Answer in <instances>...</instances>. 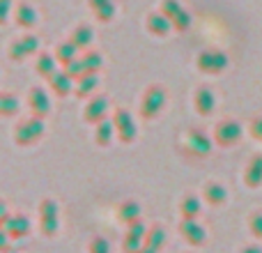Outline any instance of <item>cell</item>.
<instances>
[{"label": "cell", "mask_w": 262, "mask_h": 253, "mask_svg": "<svg viewBox=\"0 0 262 253\" xmlns=\"http://www.w3.org/2000/svg\"><path fill=\"white\" fill-rule=\"evenodd\" d=\"M37 49H39V39L35 35H23L9 46V58L21 62V60L30 58L32 53H37Z\"/></svg>", "instance_id": "cell-9"}, {"label": "cell", "mask_w": 262, "mask_h": 253, "mask_svg": "<svg viewBox=\"0 0 262 253\" xmlns=\"http://www.w3.org/2000/svg\"><path fill=\"white\" fill-rule=\"evenodd\" d=\"M97 86H99V76H97V74H88V76L78 78L76 88H74V95L85 99L88 95H92V92L97 90Z\"/></svg>", "instance_id": "cell-22"}, {"label": "cell", "mask_w": 262, "mask_h": 253, "mask_svg": "<svg viewBox=\"0 0 262 253\" xmlns=\"http://www.w3.org/2000/svg\"><path fill=\"white\" fill-rule=\"evenodd\" d=\"M145 244L152 246V249L161 251V246L166 244V230H163L161 226H154L147 230V235H145Z\"/></svg>", "instance_id": "cell-29"}, {"label": "cell", "mask_w": 262, "mask_h": 253, "mask_svg": "<svg viewBox=\"0 0 262 253\" xmlns=\"http://www.w3.org/2000/svg\"><path fill=\"white\" fill-rule=\"evenodd\" d=\"M251 136H253L255 140H262V118H255L253 122H251Z\"/></svg>", "instance_id": "cell-37"}, {"label": "cell", "mask_w": 262, "mask_h": 253, "mask_svg": "<svg viewBox=\"0 0 262 253\" xmlns=\"http://www.w3.org/2000/svg\"><path fill=\"white\" fill-rule=\"evenodd\" d=\"M249 230H251V235H253V237L262 240V212L251 214V219H249Z\"/></svg>", "instance_id": "cell-33"}, {"label": "cell", "mask_w": 262, "mask_h": 253, "mask_svg": "<svg viewBox=\"0 0 262 253\" xmlns=\"http://www.w3.org/2000/svg\"><path fill=\"white\" fill-rule=\"evenodd\" d=\"M242 138V124L237 120H221L214 129V140L221 147H230Z\"/></svg>", "instance_id": "cell-5"}, {"label": "cell", "mask_w": 262, "mask_h": 253, "mask_svg": "<svg viewBox=\"0 0 262 253\" xmlns=\"http://www.w3.org/2000/svg\"><path fill=\"white\" fill-rule=\"evenodd\" d=\"M90 253H111V244L106 242V237L97 235L95 240L90 242Z\"/></svg>", "instance_id": "cell-34"}, {"label": "cell", "mask_w": 262, "mask_h": 253, "mask_svg": "<svg viewBox=\"0 0 262 253\" xmlns=\"http://www.w3.org/2000/svg\"><path fill=\"white\" fill-rule=\"evenodd\" d=\"M12 7H14V0H0V26L7 23V16H9V12H12Z\"/></svg>", "instance_id": "cell-35"}, {"label": "cell", "mask_w": 262, "mask_h": 253, "mask_svg": "<svg viewBox=\"0 0 262 253\" xmlns=\"http://www.w3.org/2000/svg\"><path fill=\"white\" fill-rule=\"evenodd\" d=\"M106 113H108V99L106 97H95V99L88 101L85 111H83V120L99 124L101 120H106Z\"/></svg>", "instance_id": "cell-13"}, {"label": "cell", "mask_w": 262, "mask_h": 253, "mask_svg": "<svg viewBox=\"0 0 262 253\" xmlns=\"http://www.w3.org/2000/svg\"><path fill=\"white\" fill-rule=\"evenodd\" d=\"M145 26H147V30L152 32V35H157V37H166L168 32L172 30V23H170V18L166 16V14H161V12H152L147 18H145Z\"/></svg>", "instance_id": "cell-15"}, {"label": "cell", "mask_w": 262, "mask_h": 253, "mask_svg": "<svg viewBox=\"0 0 262 253\" xmlns=\"http://www.w3.org/2000/svg\"><path fill=\"white\" fill-rule=\"evenodd\" d=\"M90 9L95 12L97 21H101V23L113 21V16H115V5L111 0H90Z\"/></svg>", "instance_id": "cell-18"}, {"label": "cell", "mask_w": 262, "mask_h": 253, "mask_svg": "<svg viewBox=\"0 0 262 253\" xmlns=\"http://www.w3.org/2000/svg\"><path fill=\"white\" fill-rule=\"evenodd\" d=\"M69 39L74 41V44L78 46V49H88V46L92 44V39H95V30H92L90 26H78V28H74V32H72V37Z\"/></svg>", "instance_id": "cell-23"}, {"label": "cell", "mask_w": 262, "mask_h": 253, "mask_svg": "<svg viewBox=\"0 0 262 253\" xmlns=\"http://www.w3.org/2000/svg\"><path fill=\"white\" fill-rule=\"evenodd\" d=\"M180 233L191 246H203L205 242H207V230H205L195 219H182L180 221Z\"/></svg>", "instance_id": "cell-11"}, {"label": "cell", "mask_w": 262, "mask_h": 253, "mask_svg": "<svg viewBox=\"0 0 262 253\" xmlns=\"http://www.w3.org/2000/svg\"><path fill=\"white\" fill-rule=\"evenodd\" d=\"M113 131H115V124L113 122H108V120H101L99 124H97V131H95V140H97V145H108L111 143V138H113Z\"/></svg>", "instance_id": "cell-28"}, {"label": "cell", "mask_w": 262, "mask_h": 253, "mask_svg": "<svg viewBox=\"0 0 262 253\" xmlns=\"http://www.w3.org/2000/svg\"><path fill=\"white\" fill-rule=\"evenodd\" d=\"M3 228L7 230V235L12 240H21V237H26L30 233V219L26 214H9L7 221L3 223Z\"/></svg>", "instance_id": "cell-12"}, {"label": "cell", "mask_w": 262, "mask_h": 253, "mask_svg": "<svg viewBox=\"0 0 262 253\" xmlns=\"http://www.w3.org/2000/svg\"><path fill=\"white\" fill-rule=\"evenodd\" d=\"M180 9H182L180 0H161V7H159V12L166 14L168 18H172L177 12H180Z\"/></svg>", "instance_id": "cell-32"}, {"label": "cell", "mask_w": 262, "mask_h": 253, "mask_svg": "<svg viewBox=\"0 0 262 253\" xmlns=\"http://www.w3.org/2000/svg\"><path fill=\"white\" fill-rule=\"evenodd\" d=\"M7 217H9V209H7V205L0 200V226H3L5 221H7Z\"/></svg>", "instance_id": "cell-38"}, {"label": "cell", "mask_w": 262, "mask_h": 253, "mask_svg": "<svg viewBox=\"0 0 262 253\" xmlns=\"http://www.w3.org/2000/svg\"><path fill=\"white\" fill-rule=\"evenodd\" d=\"M170 23H172V30H177V32H186L191 28V14L186 12L184 7L180 9V12L175 14V16L170 18Z\"/></svg>", "instance_id": "cell-31"}, {"label": "cell", "mask_w": 262, "mask_h": 253, "mask_svg": "<svg viewBox=\"0 0 262 253\" xmlns=\"http://www.w3.org/2000/svg\"><path fill=\"white\" fill-rule=\"evenodd\" d=\"M9 244H12V237L7 235V230H5L3 226H0V253L9 251Z\"/></svg>", "instance_id": "cell-36"}, {"label": "cell", "mask_w": 262, "mask_h": 253, "mask_svg": "<svg viewBox=\"0 0 262 253\" xmlns=\"http://www.w3.org/2000/svg\"><path fill=\"white\" fill-rule=\"evenodd\" d=\"M186 150L195 157H207L212 152V138L203 129H191L186 134Z\"/></svg>", "instance_id": "cell-10"}, {"label": "cell", "mask_w": 262, "mask_h": 253, "mask_svg": "<svg viewBox=\"0 0 262 253\" xmlns=\"http://www.w3.org/2000/svg\"><path fill=\"white\" fill-rule=\"evenodd\" d=\"M49 81H51V90H53L58 97H67L69 92H72V81H74V78L69 76L64 69H62V72H55Z\"/></svg>", "instance_id": "cell-17"}, {"label": "cell", "mask_w": 262, "mask_h": 253, "mask_svg": "<svg viewBox=\"0 0 262 253\" xmlns=\"http://www.w3.org/2000/svg\"><path fill=\"white\" fill-rule=\"evenodd\" d=\"M193 106L200 115H212L214 113V106H216V97L209 88H198L193 95Z\"/></svg>", "instance_id": "cell-14"}, {"label": "cell", "mask_w": 262, "mask_h": 253, "mask_svg": "<svg viewBox=\"0 0 262 253\" xmlns=\"http://www.w3.org/2000/svg\"><path fill=\"white\" fill-rule=\"evenodd\" d=\"M140 253H159V251H157V249H152V246H147V244H145L143 249H140Z\"/></svg>", "instance_id": "cell-40"}, {"label": "cell", "mask_w": 262, "mask_h": 253, "mask_svg": "<svg viewBox=\"0 0 262 253\" xmlns=\"http://www.w3.org/2000/svg\"><path fill=\"white\" fill-rule=\"evenodd\" d=\"M195 65H198V69L203 74H221L228 67V55L223 51L207 49L198 55V62Z\"/></svg>", "instance_id": "cell-4"}, {"label": "cell", "mask_w": 262, "mask_h": 253, "mask_svg": "<svg viewBox=\"0 0 262 253\" xmlns=\"http://www.w3.org/2000/svg\"><path fill=\"white\" fill-rule=\"evenodd\" d=\"M166 106V88L163 86H149L140 101V115L145 120L157 118V113Z\"/></svg>", "instance_id": "cell-2"}, {"label": "cell", "mask_w": 262, "mask_h": 253, "mask_svg": "<svg viewBox=\"0 0 262 253\" xmlns=\"http://www.w3.org/2000/svg\"><path fill=\"white\" fill-rule=\"evenodd\" d=\"M60 228V209L53 198H44L39 205V230L44 237H55Z\"/></svg>", "instance_id": "cell-1"}, {"label": "cell", "mask_w": 262, "mask_h": 253, "mask_svg": "<svg viewBox=\"0 0 262 253\" xmlns=\"http://www.w3.org/2000/svg\"><path fill=\"white\" fill-rule=\"evenodd\" d=\"M118 219L122 223H136L140 221V205L136 203V200H124L122 205L118 207Z\"/></svg>", "instance_id": "cell-19"}, {"label": "cell", "mask_w": 262, "mask_h": 253, "mask_svg": "<svg viewBox=\"0 0 262 253\" xmlns=\"http://www.w3.org/2000/svg\"><path fill=\"white\" fill-rule=\"evenodd\" d=\"M244 182L251 189H258L262 184V154H255L249 161V166H246V171H244Z\"/></svg>", "instance_id": "cell-16"}, {"label": "cell", "mask_w": 262, "mask_h": 253, "mask_svg": "<svg viewBox=\"0 0 262 253\" xmlns=\"http://www.w3.org/2000/svg\"><path fill=\"white\" fill-rule=\"evenodd\" d=\"M28 106H30V113L37 115V118H41V120L51 113V99H49L44 88L35 86L28 90Z\"/></svg>", "instance_id": "cell-8"}, {"label": "cell", "mask_w": 262, "mask_h": 253, "mask_svg": "<svg viewBox=\"0 0 262 253\" xmlns=\"http://www.w3.org/2000/svg\"><path fill=\"white\" fill-rule=\"evenodd\" d=\"M14 18L21 28H32L37 23V12L26 3H18L16 5V12H14Z\"/></svg>", "instance_id": "cell-21"}, {"label": "cell", "mask_w": 262, "mask_h": 253, "mask_svg": "<svg viewBox=\"0 0 262 253\" xmlns=\"http://www.w3.org/2000/svg\"><path fill=\"white\" fill-rule=\"evenodd\" d=\"M200 200L195 196H186L184 200L180 203V212H182V219H198L200 217Z\"/></svg>", "instance_id": "cell-27"}, {"label": "cell", "mask_w": 262, "mask_h": 253, "mask_svg": "<svg viewBox=\"0 0 262 253\" xmlns=\"http://www.w3.org/2000/svg\"><path fill=\"white\" fill-rule=\"evenodd\" d=\"M76 51H78V46L74 44L72 39H69V41H62V44H60L58 49H55V53H53V55H55V60H58V62L64 67V65H69L72 60H76V58H78Z\"/></svg>", "instance_id": "cell-24"}, {"label": "cell", "mask_w": 262, "mask_h": 253, "mask_svg": "<svg viewBox=\"0 0 262 253\" xmlns=\"http://www.w3.org/2000/svg\"><path fill=\"white\" fill-rule=\"evenodd\" d=\"M239 253H262V249H260L258 244H249V246H244Z\"/></svg>", "instance_id": "cell-39"}, {"label": "cell", "mask_w": 262, "mask_h": 253, "mask_svg": "<svg viewBox=\"0 0 262 253\" xmlns=\"http://www.w3.org/2000/svg\"><path fill=\"white\" fill-rule=\"evenodd\" d=\"M145 235H147V228H145L143 221L129 223L127 233H124V242H122L124 253H140V249L145 246Z\"/></svg>", "instance_id": "cell-7"}, {"label": "cell", "mask_w": 262, "mask_h": 253, "mask_svg": "<svg viewBox=\"0 0 262 253\" xmlns=\"http://www.w3.org/2000/svg\"><path fill=\"white\" fill-rule=\"evenodd\" d=\"M81 62H83V67H85L88 74H97L101 69V65H104V60H101V55L97 53V51H88V53L81 58Z\"/></svg>", "instance_id": "cell-30"}, {"label": "cell", "mask_w": 262, "mask_h": 253, "mask_svg": "<svg viewBox=\"0 0 262 253\" xmlns=\"http://www.w3.org/2000/svg\"><path fill=\"white\" fill-rule=\"evenodd\" d=\"M55 55H51V53H39L37 55V65H35V69H37V74L39 76H44V78H51L55 74Z\"/></svg>", "instance_id": "cell-25"}, {"label": "cell", "mask_w": 262, "mask_h": 253, "mask_svg": "<svg viewBox=\"0 0 262 253\" xmlns=\"http://www.w3.org/2000/svg\"><path fill=\"white\" fill-rule=\"evenodd\" d=\"M18 113V99L16 95L0 92V118H12Z\"/></svg>", "instance_id": "cell-26"}, {"label": "cell", "mask_w": 262, "mask_h": 253, "mask_svg": "<svg viewBox=\"0 0 262 253\" xmlns=\"http://www.w3.org/2000/svg\"><path fill=\"white\" fill-rule=\"evenodd\" d=\"M41 136H44V120L37 118V115L18 122V126L14 129V140H16L18 145H32V143H37Z\"/></svg>", "instance_id": "cell-3"}, {"label": "cell", "mask_w": 262, "mask_h": 253, "mask_svg": "<svg viewBox=\"0 0 262 253\" xmlns=\"http://www.w3.org/2000/svg\"><path fill=\"white\" fill-rule=\"evenodd\" d=\"M113 124H115V131H118L120 140L122 143H134L136 136H138V129H136V122L131 118V113L127 109H118L113 115Z\"/></svg>", "instance_id": "cell-6"}, {"label": "cell", "mask_w": 262, "mask_h": 253, "mask_svg": "<svg viewBox=\"0 0 262 253\" xmlns=\"http://www.w3.org/2000/svg\"><path fill=\"white\" fill-rule=\"evenodd\" d=\"M205 200H207L209 205H223L228 200L226 186L219 184V182H207V184H205Z\"/></svg>", "instance_id": "cell-20"}]
</instances>
